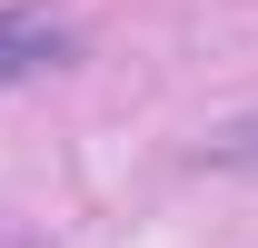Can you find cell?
I'll return each instance as SVG.
<instances>
[{"mask_svg":"<svg viewBox=\"0 0 258 248\" xmlns=\"http://www.w3.org/2000/svg\"><path fill=\"white\" fill-rule=\"evenodd\" d=\"M70 50H80V30H70L60 10H0V90L70 70Z\"/></svg>","mask_w":258,"mask_h":248,"instance_id":"obj_1","label":"cell"},{"mask_svg":"<svg viewBox=\"0 0 258 248\" xmlns=\"http://www.w3.org/2000/svg\"><path fill=\"white\" fill-rule=\"evenodd\" d=\"M199 159H209V169H238V159H258V119L219 129V139H199Z\"/></svg>","mask_w":258,"mask_h":248,"instance_id":"obj_2","label":"cell"}]
</instances>
